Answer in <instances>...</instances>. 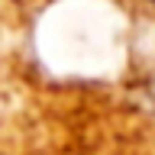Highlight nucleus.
<instances>
[{
    "instance_id": "obj_1",
    "label": "nucleus",
    "mask_w": 155,
    "mask_h": 155,
    "mask_svg": "<svg viewBox=\"0 0 155 155\" xmlns=\"http://www.w3.org/2000/svg\"><path fill=\"white\" fill-rule=\"evenodd\" d=\"M149 94H152V107H155V84H152V91H149Z\"/></svg>"
},
{
    "instance_id": "obj_2",
    "label": "nucleus",
    "mask_w": 155,
    "mask_h": 155,
    "mask_svg": "<svg viewBox=\"0 0 155 155\" xmlns=\"http://www.w3.org/2000/svg\"><path fill=\"white\" fill-rule=\"evenodd\" d=\"M152 3H155V0H152Z\"/></svg>"
}]
</instances>
